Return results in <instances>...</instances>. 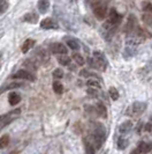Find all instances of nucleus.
I'll return each mask as SVG.
<instances>
[{
    "mask_svg": "<svg viewBox=\"0 0 152 154\" xmlns=\"http://www.w3.org/2000/svg\"><path fill=\"white\" fill-rule=\"evenodd\" d=\"M20 112H21V109H15V110H13V111H10L8 114L0 116V129L1 128H5L7 124L12 123L15 119L16 116L20 115Z\"/></svg>",
    "mask_w": 152,
    "mask_h": 154,
    "instance_id": "1",
    "label": "nucleus"
},
{
    "mask_svg": "<svg viewBox=\"0 0 152 154\" xmlns=\"http://www.w3.org/2000/svg\"><path fill=\"white\" fill-rule=\"evenodd\" d=\"M145 109H146V103H144V102H135L128 109L129 111H127V114L130 116H139L144 112Z\"/></svg>",
    "mask_w": 152,
    "mask_h": 154,
    "instance_id": "2",
    "label": "nucleus"
},
{
    "mask_svg": "<svg viewBox=\"0 0 152 154\" xmlns=\"http://www.w3.org/2000/svg\"><path fill=\"white\" fill-rule=\"evenodd\" d=\"M93 59L96 63V69H100V71H104L107 66V62L104 57V54L99 51H95L93 52Z\"/></svg>",
    "mask_w": 152,
    "mask_h": 154,
    "instance_id": "3",
    "label": "nucleus"
},
{
    "mask_svg": "<svg viewBox=\"0 0 152 154\" xmlns=\"http://www.w3.org/2000/svg\"><path fill=\"white\" fill-rule=\"evenodd\" d=\"M13 79H23V80H28V81H35V75L34 73H31L28 69H19L15 74L12 75Z\"/></svg>",
    "mask_w": 152,
    "mask_h": 154,
    "instance_id": "4",
    "label": "nucleus"
},
{
    "mask_svg": "<svg viewBox=\"0 0 152 154\" xmlns=\"http://www.w3.org/2000/svg\"><path fill=\"white\" fill-rule=\"evenodd\" d=\"M93 14L98 20H103L106 17L107 9L104 5H95L93 6Z\"/></svg>",
    "mask_w": 152,
    "mask_h": 154,
    "instance_id": "5",
    "label": "nucleus"
},
{
    "mask_svg": "<svg viewBox=\"0 0 152 154\" xmlns=\"http://www.w3.org/2000/svg\"><path fill=\"white\" fill-rule=\"evenodd\" d=\"M104 139L101 136H99V134H97V133H92L91 136L89 137V141L92 144V146L95 147V149H99L100 148V146H101V144H103V141H104Z\"/></svg>",
    "mask_w": 152,
    "mask_h": 154,
    "instance_id": "6",
    "label": "nucleus"
},
{
    "mask_svg": "<svg viewBox=\"0 0 152 154\" xmlns=\"http://www.w3.org/2000/svg\"><path fill=\"white\" fill-rule=\"evenodd\" d=\"M137 27V21L135 15H129L128 17V21L126 23V27H124V32H128V34H131L133 31L136 29Z\"/></svg>",
    "mask_w": 152,
    "mask_h": 154,
    "instance_id": "7",
    "label": "nucleus"
},
{
    "mask_svg": "<svg viewBox=\"0 0 152 154\" xmlns=\"http://www.w3.org/2000/svg\"><path fill=\"white\" fill-rule=\"evenodd\" d=\"M121 20H122L121 14H119L114 8H112V9L110 11V19H108V22L111 23V24H113V26H118L119 23L121 22Z\"/></svg>",
    "mask_w": 152,
    "mask_h": 154,
    "instance_id": "8",
    "label": "nucleus"
},
{
    "mask_svg": "<svg viewBox=\"0 0 152 154\" xmlns=\"http://www.w3.org/2000/svg\"><path fill=\"white\" fill-rule=\"evenodd\" d=\"M35 54V57L37 58L39 62L44 63V62H47L48 60V54H47V51H46L44 48H37L36 49V51L34 52Z\"/></svg>",
    "mask_w": 152,
    "mask_h": 154,
    "instance_id": "9",
    "label": "nucleus"
},
{
    "mask_svg": "<svg viewBox=\"0 0 152 154\" xmlns=\"http://www.w3.org/2000/svg\"><path fill=\"white\" fill-rule=\"evenodd\" d=\"M51 51L53 54H67V48H66V45H63L62 43H53V44H51Z\"/></svg>",
    "mask_w": 152,
    "mask_h": 154,
    "instance_id": "10",
    "label": "nucleus"
},
{
    "mask_svg": "<svg viewBox=\"0 0 152 154\" xmlns=\"http://www.w3.org/2000/svg\"><path fill=\"white\" fill-rule=\"evenodd\" d=\"M40 28H43V29H54V28H57V23L54 22L51 17H46L40 22Z\"/></svg>",
    "mask_w": 152,
    "mask_h": 154,
    "instance_id": "11",
    "label": "nucleus"
},
{
    "mask_svg": "<svg viewBox=\"0 0 152 154\" xmlns=\"http://www.w3.org/2000/svg\"><path fill=\"white\" fill-rule=\"evenodd\" d=\"M8 101H9V104H10V106H16V104L20 103V101H21V95L15 92L9 93V95H8Z\"/></svg>",
    "mask_w": 152,
    "mask_h": 154,
    "instance_id": "12",
    "label": "nucleus"
},
{
    "mask_svg": "<svg viewBox=\"0 0 152 154\" xmlns=\"http://www.w3.org/2000/svg\"><path fill=\"white\" fill-rule=\"evenodd\" d=\"M37 6H38V11L40 13L45 14L46 12L48 11V8H50V1L48 0H39Z\"/></svg>",
    "mask_w": 152,
    "mask_h": 154,
    "instance_id": "13",
    "label": "nucleus"
},
{
    "mask_svg": "<svg viewBox=\"0 0 152 154\" xmlns=\"http://www.w3.org/2000/svg\"><path fill=\"white\" fill-rule=\"evenodd\" d=\"M131 128H133V123L130 122V121H126L124 123H122L120 126H119V131L120 133L122 134H126V133H128V132L131 130Z\"/></svg>",
    "mask_w": 152,
    "mask_h": 154,
    "instance_id": "14",
    "label": "nucleus"
},
{
    "mask_svg": "<svg viewBox=\"0 0 152 154\" xmlns=\"http://www.w3.org/2000/svg\"><path fill=\"white\" fill-rule=\"evenodd\" d=\"M138 149H139L141 153H149V152L152 151V144L142 141V143H139V145H138Z\"/></svg>",
    "mask_w": 152,
    "mask_h": 154,
    "instance_id": "15",
    "label": "nucleus"
},
{
    "mask_svg": "<svg viewBox=\"0 0 152 154\" xmlns=\"http://www.w3.org/2000/svg\"><path fill=\"white\" fill-rule=\"evenodd\" d=\"M24 21H27V22L29 23H37L38 22V15L36 13H28V14H25L24 15V19H23Z\"/></svg>",
    "mask_w": 152,
    "mask_h": 154,
    "instance_id": "16",
    "label": "nucleus"
},
{
    "mask_svg": "<svg viewBox=\"0 0 152 154\" xmlns=\"http://www.w3.org/2000/svg\"><path fill=\"white\" fill-rule=\"evenodd\" d=\"M34 45H35V41L34 39H27L22 45V52L23 54H27Z\"/></svg>",
    "mask_w": 152,
    "mask_h": 154,
    "instance_id": "17",
    "label": "nucleus"
},
{
    "mask_svg": "<svg viewBox=\"0 0 152 154\" xmlns=\"http://www.w3.org/2000/svg\"><path fill=\"white\" fill-rule=\"evenodd\" d=\"M58 62H59V64L60 65H63V66H68L69 64H70V58H69L68 56L66 54H62L58 58Z\"/></svg>",
    "mask_w": 152,
    "mask_h": 154,
    "instance_id": "18",
    "label": "nucleus"
},
{
    "mask_svg": "<svg viewBox=\"0 0 152 154\" xmlns=\"http://www.w3.org/2000/svg\"><path fill=\"white\" fill-rule=\"evenodd\" d=\"M66 43H67V45H68L72 50H80V44H78V42H77L76 39L68 38Z\"/></svg>",
    "mask_w": 152,
    "mask_h": 154,
    "instance_id": "19",
    "label": "nucleus"
},
{
    "mask_svg": "<svg viewBox=\"0 0 152 154\" xmlns=\"http://www.w3.org/2000/svg\"><path fill=\"white\" fill-rule=\"evenodd\" d=\"M143 21H144L145 24H146L148 27L152 28V13H148V12H145L144 15H143Z\"/></svg>",
    "mask_w": 152,
    "mask_h": 154,
    "instance_id": "20",
    "label": "nucleus"
},
{
    "mask_svg": "<svg viewBox=\"0 0 152 154\" xmlns=\"http://www.w3.org/2000/svg\"><path fill=\"white\" fill-rule=\"evenodd\" d=\"M9 144V136L8 134H4L1 138H0V148H6Z\"/></svg>",
    "mask_w": 152,
    "mask_h": 154,
    "instance_id": "21",
    "label": "nucleus"
},
{
    "mask_svg": "<svg viewBox=\"0 0 152 154\" xmlns=\"http://www.w3.org/2000/svg\"><path fill=\"white\" fill-rule=\"evenodd\" d=\"M84 145H85V152L86 153H95L96 152V149H95V147L92 146V144L88 140V139H84Z\"/></svg>",
    "mask_w": 152,
    "mask_h": 154,
    "instance_id": "22",
    "label": "nucleus"
},
{
    "mask_svg": "<svg viewBox=\"0 0 152 154\" xmlns=\"http://www.w3.org/2000/svg\"><path fill=\"white\" fill-rule=\"evenodd\" d=\"M52 87H53V91L57 94H61V93L63 92V86H62V84H61L60 81H54Z\"/></svg>",
    "mask_w": 152,
    "mask_h": 154,
    "instance_id": "23",
    "label": "nucleus"
},
{
    "mask_svg": "<svg viewBox=\"0 0 152 154\" xmlns=\"http://www.w3.org/2000/svg\"><path fill=\"white\" fill-rule=\"evenodd\" d=\"M127 146H128V140L126 138H123V137H120L119 140H118V147H119V149H124Z\"/></svg>",
    "mask_w": 152,
    "mask_h": 154,
    "instance_id": "24",
    "label": "nucleus"
},
{
    "mask_svg": "<svg viewBox=\"0 0 152 154\" xmlns=\"http://www.w3.org/2000/svg\"><path fill=\"white\" fill-rule=\"evenodd\" d=\"M73 59L75 60V63L77 64V65H80V66H82V65H84V58L82 57V54H73Z\"/></svg>",
    "mask_w": 152,
    "mask_h": 154,
    "instance_id": "25",
    "label": "nucleus"
},
{
    "mask_svg": "<svg viewBox=\"0 0 152 154\" xmlns=\"http://www.w3.org/2000/svg\"><path fill=\"white\" fill-rule=\"evenodd\" d=\"M9 7L8 0H0V14H4Z\"/></svg>",
    "mask_w": 152,
    "mask_h": 154,
    "instance_id": "26",
    "label": "nucleus"
},
{
    "mask_svg": "<svg viewBox=\"0 0 152 154\" xmlns=\"http://www.w3.org/2000/svg\"><path fill=\"white\" fill-rule=\"evenodd\" d=\"M108 94H110V96H111V99L113 101H116L119 99V92L114 88V87H111L110 89H108Z\"/></svg>",
    "mask_w": 152,
    "mask_h": 154,
    "instance_id": "27",
    "label": "nucleus"
},
{
    "mask_svg": "<svg viewBox=\"0 0 152 154\" xmlns=\"http://www.w3.org/2000/svg\"><path fill=\"white\" fill-rule=\"evenodd\" d=\"M97 110H98L97 112H98L101 117H106V108H105V106H104L103 103H98V104H97Z\"/></svg>",
    "mask_w": 152,
    "mask_h": 154,
    "instance_id": "28",
    "label": "nucleus"
},
{
    "mask_svg": "<svg viewBox=\"0 0 152 154\" xmlns=\"http://www.w3.org/2000/svg\"><path fill=\"white\" fill-rule=\"evenodd\" d=\"M21 84H19V82H12V84H9L7 85L5 88H2L1 91H0V94L4 92V91H10V89H14V88H17V87H21Z\"/></svg>",
    "mask_w": 152,
    "mask_h": 154,
    "instance_id": "29",
    "label": "nucleus"
},
{
    "mask_svg": "<svg viewBox=\"0 0 152 154\" xmlns=\"http://www.w3.org/2000/svg\"><path fill=\"white\" fill-rule=\"evenodd\" d=\"M53 77L55 79H61V78L63 77V71L61 69H57L53 71Z\"/></svg>",
    "mask_w": 152,
    "mask_h": 154,
    "instance_id": "30",
    "label": "nucleus"
},
{
    "mask_svg": "<svg viewBox=\"0 0 152 154\" xmlns=\"http://www.w3.org/2000/svg\"><path fill=\"white\" fill-rule=\"evenodd\" d=\"M88 86L89 87H95V88H100V84H99L98 80H89L88 82Z\"/></svg>",
    "mask_w": 152,
    "mask_h": 154,
    "instance_id": "31",
    "label": "nucleus"
},
{
    "mask_svg": "<svg viewBox=\"0 0 152 154\" xmlns=\"http://www.w3.org/2000/svg\"><path fill=\"white\" fill-rule=\"evenodd\" d=\"M86 93H88V95H91V96H93V97H96V96L98 95V92H97L93 87H89V89L86 91Z\"/></svg>",
    "mask_w": 152,
    "mask_h": 154,
    "instance_id": "32",
    "label": "nucleus"
},
{
    "mask_svg": "<svg viewBox=\"0 0 152 154\" xmlns=\"http://www.w3.org/2000/svg\"><path fill=\"white\" fill-rule=\"evenodd\" d=\"M88 64H89V66L96 69V63H95V59H93V58H88Z\"/></svg>",
    "mask_w": 152,
    "mask_h": 154,
    "instance_id": "33",
    "label": "nucleus"
},
{
    "mask_svg": "<svg viewBox=\"0 0 152 154\" xmlns=\"http://www.w3.org/2000/svg\"><path fill=\"white\" fill-rule=\"evenodd\" d=\"M144 128H145V131H148V132H150V131L152 130V125H151L150 123L146 124V125H145Z\"/></svg>",
    "mask_w": 152,
    "mask_h": 154,
    "instance_id": "34",
    "label": "nucleus"
},
{
    "mask_svg": "<svg viewBox=\"0 0 152 154\" xmlns=\"http://www.w3.org/2000/svg\"><path fill=\"white\" fill-rule=\"evenodd\" d=\"M150 119H151V122H152V115L150 116Z\"/></svg>",
    "mask_w": 152,
    "mask_h": 154,
    "instance_id": "35",
    "label": "nucleus"
}]
</instances>
